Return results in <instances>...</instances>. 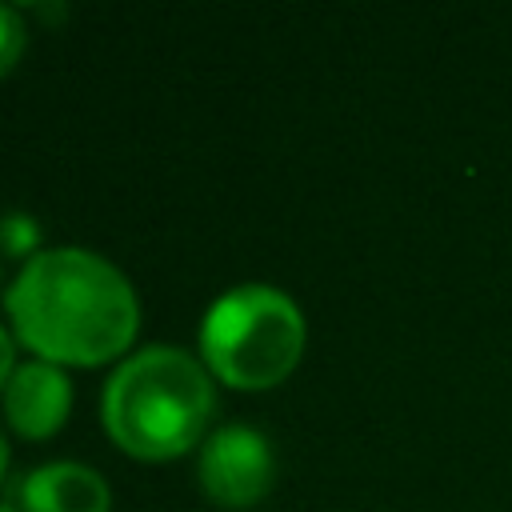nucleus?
I'll use <instances>...</instances> for the list:
<instances>
[{
  "instance_id": "nucleus-1",
  "label": "nucleus",
  "mask_w": 512,
  "mask_h": 512,
  "mask_svg": "<svg viewBox=\"0 0 512 512\" xmlns=\"http://www.w3.org/2000/svg\"><path fill=\"white\" fill-rule=\"evenodd\" d=\"M8 320L40 360L104 364L128 352L140 328L132 280L92 248H40L4 292Z\"/></svg>"
},
{
  "instance_id": "nucleus-2",
  "label": "nucleus",
  "mask_w": 512,
  "mask_h": 512,
  "mask_svg": "<svg viewBox=\"0 0 512 512\" xmlns=\"http://www.w3.org/2000/svg\"><path fill=\"white\" fill-rule=\"evenodd\" d=\"M104 428L140 460H172L200 444L212 412L216 384L204 360L176 344H148L116 364L104 384Z\"/></svg>"
},
{
  "instance_id": "nucleus-3",
  "label": "nucleus",
  "mask_w": 512,
  "mask_h": 512,
  "mask_svg": "<svg viewBox=\"0 0 512 512\" xmlns=\"http://www.w3.org/2000/svg\"><path fill=\"white\" fill-rule=\"evenodd\" d=\"M304 312L272 284H236L200 320V356L232 388L280 384L304 352Z\"/></svg>"
},
{
  "instance_id": "nucleus-4",
  "label": "nucleus",
  "mask_w": 512,
  "mask_h": 512,
  "mask_svg": "<svg viewBox=\"0 0 512 512\" xmlns=\"http://www.w3.org/2000/svg\"><path fill=\"white\" fill-rule=\"evenodd\" d=\"M196 472L220 508H248L268 496L276 480V456L264 432L248 424H224L200 444Z\"/></svg>"
},
{
  "instance_id": "nucleus-5",
  "label": "nucleus",
  "mask_w": 512,
  "mask_h": 512,
  "mask_svg": "<svg viewBox=\"0 0 512 512\" xmlns=\"http://www.w3.org/2000/svg\"><path fill=\"white\" fill-rule=\"evenodd\" d=\"M68 408H72V380L60 364L40 356L16 364L4 388V416L20 436L28 440L52 436L68 420Z\"/></svg>"
},
{
  "instance_id": "nucleus-6",
  "label": "nucleus",
  "mask_w": 512,
  "mask_h": 512,
  "mask_svg": "<svg viewBox=\"0 0 512 512\" xmlns=\"http://www.w3.org/2000/svg\"><path fill=\"white\" fill-rule=\"evenodd\" d=\"M24 512H108L112 492L104 476L76 460H48L20 484Z\"/></svg>"
},
{
  "instance_id": "nucleus-7",
  "label": "nucleus",
  "mask_w": 512,
  "mask_h": 512,
  "mask_svg": "<svg viewBox=\"0 0 512 512\" xmlns=\"http://www.w3.org/2000/svg\"><path fill=\"white\" fill-rule=\"evenodd\" d=\"M40 228H36V220L32 216H24V212H8V216H0V252H8V256H36L40 248Z\"/></svg>"
},
{
  "instance_id": "nucleus-8",
  "label": "nucleus",
  "mask_w": 512,
  "mask_h": 512,
  "mask_svg": "<svg viewBox=\"0 0 512 512\" xmlns=\"http://www.w3.org/2000/svg\"><path fill=\"white\" fill-rule=\"evenodd\" d=\"M24 44H28V28H24L20 8L0 4V76L12 72V64H16L20 52H24Z\"/></svg>"
},
{
  "instance_id": "nucleus-9",
  "label": "nucleus",
  "mask_w": 512,
  "mask_h": 512,
  "mask_svg": "<svg viewBox=\"0 0 512 512\" xmlns=\"http://www.w3.org/2000/svg\"><path fill=\"white\" fill-rule=\"evenodd\" d=\"M12 372H16V344H12V336H8V328L0 324V392L8 388V380H12Z\"/></svg>"
},
{
  "instance_id": "nucleus-10",
  "label": "nucleus",
  "mask_w": 512,
  "mask_h": 512,
  "mask_svg": "<svg viewBox=\"0 0 512 512\" xmlns=\"http://www.w3.org/2000/svg\"><path fill=\"white\" fill-rule=\"evenodd\" d=\"M4 472H8V440L0 436V480H4Z\"/></svg>"
},
{
  "instance_id": "nucleus-11",
  "label": "nucleus",
  "mask_w": 512,
  "mask_h": 512,
  "mask_svg": "<svg viewBox=\"0 0 512 512\" xmlns=\"http://www.w3.org/2000/svg\"><path fill=\"white\" fill-rule=\"evenodd\" d=\"M0 512H12V508H8V504H0Z\"/></svg>"
},
{
  "instance_id": "nucleus-12",
  "label": "nucleus",
  "mask_w": 512,
  "mask_h": 512,
  "mask_svg": "<svg viewBox=\"0 0 512 512\" xmlns=\"http://www.w3.org/2000/svg\"><path fill=\"white\" fill-rule=\"evenodd\" d=\"M0 276H4V268H0Z\"/></svg>"
}]
</instances>
